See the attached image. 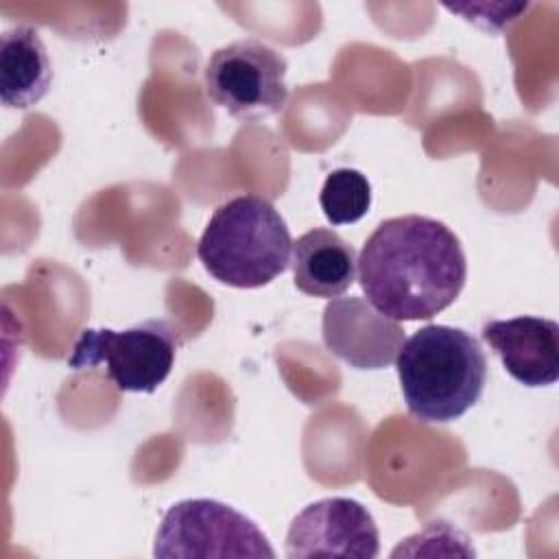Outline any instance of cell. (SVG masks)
<instances>
[{
  "mask_svg": "<svg viewBox=\"0 0 559 559\" xmlns=\"http://www.w3.org/2000/svg\"><path fill=\"white\" fill-rule=\"evenodd\" d=\"M367 301L393 321L432 319L456 301L467 260L459 236L441 221L419 214L382 221L356 260Z\"/></svg>",
  "mask_w": 559,
  "mask_h": 559,
  "instance_id": "1",
  "label": "cell"
},
{
  "mask_svg": "<svg viewBox=\"0 0 559 559\" xmlns=\"http://www.w3.org/2000/svg\"><path fill=\"white\" fill-rule=\"evenodd\" d=\"M408 413L426 424L463 417L483 395L487 356L465 330L430 323L413 332L395 356Z\"/></svg>",
  "mask_w": 559,
  "mask_h": 559,
  "instance_id": "2",
  "label": "cell"
},
{
  "mask_svg": "<svg viewBox=\"0 0 559 559\" xmlns=\"http://www.w3.org/2000/svg\"><path fill=\"white\" fill-rule=\"evenodd\" d=\"M293 238L280 210L264 197L242 194L218 205L210 216L197 258L221 284L260 288L290 264Z\"/></svg>",
  "mask_w": 559,
  "mask_h": 559,
  "instance_id": "3",
  "label": "cell"
},
{
  "mask_svg": "<svg viewBox=\"0 0 559 559\" xmlns=\"http://www.w3.org/2000/svg\"><path fill=\"white\" fill-rule=\"evenodd\" d=\"M177 347V330L164 319H146L127 330L85 328L68 367L103 369L120 391L153 393L170 376Z\"/></svg>",
  "mask_w": 559,
  "mask_h": 559,
  "instance_id": "4",
  "label": "cell"
},
{
  "mask_svg": "<svg viewBox=\"0 0 559 559\" xmlns=\"http://www.w3.org/2000/svg\"><path fill=\"white\" fill-rule=\"evenodd\" d=\"M155 557H275L266 535L234 507L190 498L173 504L157 528Z\"/></svg>",
  "mask_w": 559,
  "mask_h": 559,
  "instance_id": "5",
  "label": "cell"
},
{
  "mask_svg": "<svg viewBox=\"0 0 559 559\" xmlns=\"http://www.w3.org/2000/svg\"><path fill=\"white\" fill-rule=\"evenodd\" d=\"M286 59L260 39H236L205 63V94L234 118L277 114L288 98Z\"/></svg>",
  "mask_w": 559,
  "mask_h": 559,
  "instance_id": "6",
  "label": "cell"
},
{
  "mask_svg": "<svg viewBox=\"0 0 559 559\" xmlns=\"http://www.w3.org/2000/svg\"><path fill=\"white\" fill-rule=\"evenodd\" d=\"M380 533L365 504L352 498H323L304 507L286 533V557L373 559Z\"/></svg>",
  "mask_w": 559,
  "mask_h": 559,
  "instance_id": "7",
  "label": "cell"
},
{
  "mask_svg": "<svg viewBox=\"0 0 559 559\" xmlns=\"http://www.w3.org/2000/svg\"><path fill=\"white\" fill-rule=\"evenodd\" d=\"M325 347L356 369H382L395 362L404 343L400 321L380 314L362 297H334L321 321Z\"/></svg>",
  "mask_w": 559,
  "mask_h": 559,
  "instance_id": "8",
  "label": "cell"
},
{
  "mask_svg": "<svg viewBox=\"0 0 559 559\" xmlns=\"http://www.w3.org/2000/svg\"><path fill=\"white\" fill-rule=\"evenodd\" d=\"M511 378L524 386H548L559 378V325L542 317L487 321L480 330Z\"/></svg>",
  "mask_w": 559,
  "mask_h": 559,
  "instance_id": "9",
  "label": "cell"
},
{
  "mask_svg": "<svg viewBox=\"0 0 559 559\" xmlns=\"http://www.w3.org/2000/svg\"><path fill=\"white\" fill-rule=\"evenodd\" d=\"M293 282L310 297H341L356 280V251L334 229L314 227L293 242Z\"/></svg>",
  "mask_w": 559,
  "mask_h": 559,
  "instance_id": "10",
  "label": "cell"
},
{
  "mask_svg": "<svg viewBox=\"0 0 559 559\" xmlns=\"http://www.w3.org/2000/svg\"><path fill=\"white\" fill-rule=\"evenodd\" d=\"M52 66L33 26H13L0 37V94L4 107L28 109L50 90Z\"/></svg>",
  "mask_w": 559,
  "mask_h": 559,
  "instance_id": "11",
  "label": "cell"
},
{
  "mask_svg": "<svg viewBox=\"0 0 559 559\" xmlns=\"http://www.w3.org/2000/svg\"><path fill=\"white\" fill-rule=\"evenodd\" d=\"M319 203L332 225L356 223L371 207L369 179L356 168H336L325 177Z\"/></svg>",
  "mask_w": 559,
  "mask_h": 559,
  "instance_id": "12",
  "label": "cell"
}]
</instances>
